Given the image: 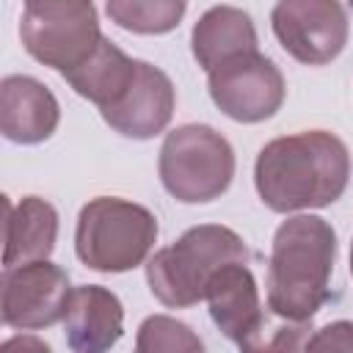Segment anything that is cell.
<instances>
[{
    "instance_id": "6da1fadb",
    "label": "cell",
    "mask_w": 353,
    "mask_h": 353,
    "mask_svg": "<svg viewBox=\"0 0 353 353\" xmlns=\"http://www.w3.org/2000/svg\"><path fill=\"white\" fill-rule=\"evenodd\" d=\"M350 179V152L334 132L303 130L265 143L254 163V185L273 212L334 204Z\"/></svg>"
},
{
    "instance_id": "7a4b0ae2",
    "label": "cell",
    "mask_w": 353,
    "mask_h": 353,
    "mask_svg": "<svg viewBox=\"0 0 353 353\" xmlns=\"http://www.w3.org/2000/svg\"><path fill=\"white\" fill-rule=\"evenodd\" d=\"M336 232L320 215H292L276 234L268 262V309L290 323H309L328 301Z\"/></svg>"
},
{
    "instance_id": "3957f363",
    "label": "cell",
    "mask_w": 353,
    "mask_h": 353,
    "mask_svg": "<svg viewBox=\"0 0 353 353\" xmlns=\"http://www.w3.org/2000/svg\"><path fill=\"white\" fill-rule=\"evenodd\" d=\"M229 262H248L243 237L229 226L201 223L146 262V281L163 306L188 309L204 301L212 276Z\"/></svg>"
},
{
    "instance_id": "277c9868",
    "label": "cell",
    "mask_w": 353,
    "mask_h": 353,
    "mask_svg": "<svg viewBox=\"0 0 353 353\" xmlns=\"http://www.w3.org/2000/svg\"><path fill=\"white\" fill-rule=\"evenodd\" d=\"M157 240V218L135 201L99 196L91 199L74 229L77 259L97 273H127L146 262Z\"/></svg>"
},
{
    "instance_id": "5b68a950",
    "label": "cell",
    "mask_w": 353,
    "mask_h": 353,
    "mask_svg": "<svg viewBox=\"0 0 353 353\" xmlns=\"http://www.w3.org/2000/svg\"><path fill=\"white\" fill-rule=\"evenodd\" d=\"M163 188L185 204L215 201L234 176L232 143L207 124H182L171 130L157 160Z\"/></svg>"
},
{
    "instance_id": "8992f818",
    "label": "cell",
    "mask_w": 353,
    "mask_h": 353,
    "mask_svg": "<svg viewBox=\"0 0 353 353\" xmlns=\"http://www.w3.org/2000/svg\"><path fill=\"white\" fill-rule=\"evenodd\" d=\"M19 36L30 58L61 74L80 66L102 41L91 0H25Z\"/></svg>"
},
{
    "instance_id": "52a82bcc",
    "label": "cell",
    "mask_w": 353,
    "mask_h": 353,
    "mask_svg": "<svg viewBox=\"0 0 353 353\" xmlns=\"http://www.w3.org/2000/svg\"><path fill=\"white\" fill-rule=\"evenodd\" d=\"M270 28L284 52L306 66L331 63L350 36L342 0H279L270 11Z\"/></svg>"
},
{
    "instance_id": "ba28073f",
    "label": "cell",
    "mask_w": 353,
    "mask_h": 353,
    "mask_svg": "<svg viewBox=\"0 0 353 353\" xmlns=\"http://www.w3.org/2000/svg\"><path fill=\"white\" fill-rule=\"evenodd\" d=\"M207 88L218 110L243 124L276 116L287 94L279 66L259 50L243 52L207 72Z\"/></svg>"
},
{
    "instance_id": "9c48e42d",
    "label": "cell",
    "mask_w": 353,
    "mask_h": 353,
    "mask_svg": "<svg viewBox=\"0 0 353 353\" xmlns=\"http://www.w3.org/2000/svg\"><path fill=\"white\" fill-rule=\"evenodd\" d=\"M72 287L69 273L50 259L6 268L3 273V323L17 331L50 328L66 314Z\"/></svg>"
},
{
    "instance_id": "30bf717a",
    "label": "cell",
    "mask_w": 353,
    "mask_h": 353,
    "mask_svg": "<svg viewBox=\"0 0 353 353\" xmlns=\"http://www.w3.org/2000/svg\"><path fill=\"white\" fill-rule=\"evenodd\" d=\"M174 108H176V91L171 77L163 69L146 61H138L132 83L127 85V91L116 105L102 110V119L119 135L146 141L160 135L168 127Z\"/></svg>"
},
{
    "instance_id": "8fae6325",
    "label": "cell",
    "mask_w": 353,
    "mask_h": 353,
    "mask_svg": "<svg viewBox=\"0 0 353 353\" xmlns=\"http://www.w3.org/2000/svg\"><path fill=\"white\" fill-rule=\"evenodd\" d=\"M204 301L210 303L215 328L226 339H232L237 347H256V336L262 331V303L248 262L223 265L212 276Z\"/></svg>"
},
{
    "instance_id": "7c38bea8",
    "label": "cell",
    "mask_w": 353,
    "mask_h": 353,
    "mask_svg": "<svg viewBox=\"0 0 353 353\" xmlns=\"http://www.w3.org/2000/svg\"><path fill=\"white\" fill-rule=\"evenodd\" d=\"M61 121L55 94L36 77L8 74L0 83V130L14 143H41Z\"/></svg>"
},
{
    "instance_id": "4fadbf2b",
    "label": "cell",
    "mask_w": 353,
    "mask_h": 353,
    "mask_svg": "<svg viewBox=\"0 0 353 353\" xmlns=\"http://www.w3.org/2000/svg\"><path fill=\"white\" fill-rule=\"evenodd\" d=\"M66 345L77 353L110 350L124 334V306L116 292L99 284L74 287L63 314Z\"/></svg>"
},
{
    "instance_id": "5bb4252c",
    "label": "cell",
    "mask_w": 353,
    "mask_h": 353,
    "mask_svg": "<svg viewBox=\"0 0 353 353\" xmlns=\"http://www.w3.org/2000/svg\"><path fill=\"white\" fill-rule=\"evenodd\" d=\"M193 58L204 72L256 50V28L254 19L234 6H212L207 8L190 33Z\"/></svg>"
},
{
    "instance_id": "9a60e30c",
    "label": "cell",
    "mask_w": 353,
    "mask_h": 353,
    "mask_svg": "<svg viewBox=\"0 0 353 353\" xmlns=\"http://www.w3.org/2000/svg\"><path fill=\"white\" fill-rule=\"evenodd\" d=\"M58 240V212L39 196L6 199V268L47 259Z\"/></svg>"
},
{
    "instance_id": "2e32d148",
    "label": "cell",
    "mask_w": 353,
    "mask_h": 353,
    "mask_svg": "<svg viewBox=\"0 0 353 353\" xmlns=\"http://www.w3.org/2000/svg\"><path fill=\"white\" fill-rule=\"evenodd\" d=\"M135 58L124 55L110 39L102 36V41L97 44V50L74 69L63 72V80L88 102H94L102 110H108L110 105H116L121 99V94L127 91V85L135 77Z\"/></svg>"
},
{
    "instance_id": "e0dca14e",
    "label": "cell",
    "mask_w": 353,
    "mask_h": 353,
    "mask_svg": "<svg viewBox=\"0 0 353 353\" xmlns=\"http://www.w3.org/2000/svg\"><path fill=\"white\" fill-rule=\"evenodd\" d=\"M105 11L110 22L130 33L163 36L182 22L188 0H108Z\"/></svg>"
},
{
    "instance_id": "ac0fdd59",
    "label": "cell",
    "mask_w": 353,
    "mask_h": 353,
    "mask_svg": "<svg viewBox=\"0 0 353 353\" xmlns=\"http://www.w3.org/2000/svg\"><path fill=\"white\" fill-rule=\"evenodd\" d=\"M138 353H201L204 342L193 334L188 323L165 314H152L141 323L135 336Z\"/></svg>"
},
{
    "instance_id": "d6986e66",
    "label": "cell",
    "mask_w": 353,
    "mask_h": 353,
    "mask_svg": "<svg viewBox=\"0 0 353 353\" xmlns=\"http://www.w3.org/2000/svg\"><path fill=\"white\" fill-rule=\"evenodd\" d=\"M309 350H353V323L350 320H336L328 323L325 328L314 331L306 339Z\"/></svg>"
},
{
    "instance_id": "ffe728a7",
    "label": "cell",
    "mask_w": 353,
    "mask_h": 353,
    "mask_svg": "<svg viewBox=\"0 0 353 353\" xmlns=\"http://www.w3.org/2000/svg\"><path fill=\"white\" fill-rule=\"evenodd\" d=\"M350 276H353V243H350Z\"/></svg>"
}]
</instances>
